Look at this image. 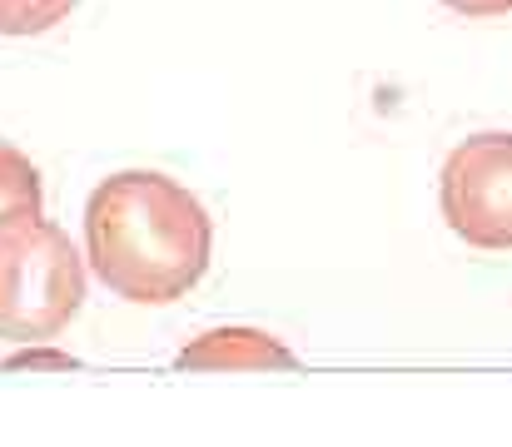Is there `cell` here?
Here are the masks:
<instances>
[{"mask_svg":"<svg viewBox=\"0 0 512 447\" xmlns=\"http://www.w3.org/2000/svg\"><path fill=\"white\" fill-rule=\"evenodd\" d=\"M443 5H453L458 15H473V20H488V15H508L512 0H443Z\"/></svg>","mask_w":512,"mask_h":447,"instance_id":"cell-8","label":"cell"},{"mask_svg":"<svg viewBox=\"0 0 512 447\" xmlns=\"http://www.w3.org/2000/svg\"><path fill=\"white\" fill-rule=\"evenodd\" d=\"M179 368H294V353L259 328H209L174 358Z\"/></svg>","mask_w":512,"mask_h":447,"instance_id":"cell-4","label":"cell"},{"mask_svg":"<svg viewBox=\"0 0 512 447\" xmlns=\"http://www.w3.org/2000/svg\"><path fill=\"white\" fill-rule=\"evenodd\" d=\"M45 214V184L30 154L0 140V239Z\"/></svg>","mask_w":512,"mask_h":447,"instance_id":"cell-5","label":"cell"},{"mask_svg":"<svg viewBox=\"0 0 512 447\" xmlns=\"http://www.w3.org/2000/svg\"><path fill=\"white\" fill-rule=\"evenodd\" d=\"M0 368H5V373H25V368H30V373H65V368H75V358L60 353V348H35V343H30V348L10 353Z\"/></svg>","mask_w":512,"mask_h":447,"instance_id":"cell-7","label":"cell"},{"mask_svg":"<svg viewBox=\"0 0 512 447\" xmlns=\"http://www.w3.org/2000/svg\"><path fill=\"white\" fill-rule=\"evenodd\" d=\"M80 0H0V35H45L70 20Z\"/></svg>","mask_w":512,"mask_h":447,"instance_id":"cell-6","label":"cell"},{"mask_svg":"<svg viewBox=\"0 0 512 447\" xmlns=\"http://www.w3.org/2000/svg\"><path fill=\"white\" fill-rule=\"evenodd\" d=\"M85 303V259L50 219H30L0 239V338L45 343Z\"/></svg>","mask_w":512,"mask_h":447,"instance_id":"cell-2","label":"cell"},{"mask_svg":"<svg viewBox=\"0 0 512 447\" xmlns=\"http://www.w3.org/2000/svg\"><path fill=\"white\" fill-rule=\"evenodd\" d=\"M214 224L204 204L155 169L95 184L85 204V264L125 303H174L209 269Z\"/></svg>","mask_w":512,"mask_h":447,"instance_id":"cell-1","label":"cell"},{"mask_svg":"<svg viewBox=\"0 0 512 447\" xmlns=\"http://www.w3.org/2000/svg\"><path fill=\"white\" fill-rule=\"evenodd\" d=\"M448 229L473 249H512V135H473L438 179Z\"/></svg>","mask_w":512,"mask_h":447,"instance_id":"cell-3","label":"cell"}]
</instances>
